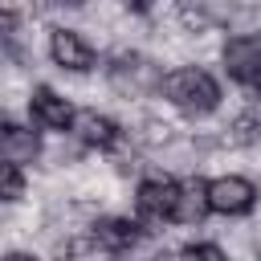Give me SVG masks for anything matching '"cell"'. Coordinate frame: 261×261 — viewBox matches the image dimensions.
Listing matches in <instances>:
<instances>
[{"mask_svg":"<svg viewBox=\"0 0 261 261\" xmlns=\"http://www.w3.org/2000/svg\"><path fill=\"white\" fill-rule=\"evenodd\" d=\"M253 86H257V94H261V73H257V77H253Z\"/></svg>","mask_w":261,"mask_h":261,"instance_id":"9a60e30c","label":"cell"},{"mask_svg":"<svg viewBox=\"0 0 261 261\" xmlns=\"http://www.w3.org/2000/svg\"><path fill=\"white\" fill-rule=\"evenodd\" d=\"M159 69H155V61H147V57H122V61H114V69H110V82H114V90H122V94H147V90H159Z\"/></svg>","mask_w":261,"mask_h":261,"instance_id":"277c9868","label":"cell"},{"mask_svg":"<svg viewBox=\"0 0 261 261\" xmlns=\"http://www.w3.org/2000/svg\"><path fill=\"white\" fill-rule=\"evenodd\" d=\"M208 212H212V208H208V184L188 179V184H179V188H175V208H171V220H179V224H200Z\"/></svg>","mask_w":261,"mask_h":261,"instance_id":"30bf717a","label":"cell"},{"mask_svg":"<svg viewBox=\"0 0 261 261\" xmlns=\"http://www.w3.org/2000/svg\"><path fill=\"white\" fill-rule=\"evenodd\" d=\"M159 94H163L171 106L188 110V114H208V110H216V102H220V86H216L212 73H204L200 65H184V69L163 73V77H159Z\"/></svg>","mask_w":261,"mask_h":261,"instance_id":"6da1fadb","label":"cell"},{"mask_svg":"<svg viewBox=\"0 0 261 261\" xmlns=\"http://www.w3.org/2000/svg\"><path fill=\"white\" fill-rule=\"evenodd\" d=\"M73 130H77V139L82 143H90V147H114L118 143V126L106 118V114H98V110H82V114H73V122H69Z\"/></svg>","mask_w":261,"mask_h":261,"instance_id":"8fae6325","label":"cell"},{"mask_svg":"<svg viewBox=\"0 0 261 261\" xmlns=\"http://www.w3.org/2000/svg\"><path fill=\"white\" fill-rule=\"evenodd\" d=\"M122 4H126V8H135V12H147L155 0H122Z\"/></svg>","mask_w":261,"mask_h":261,"instance_id":"5bb4252c","label":"cell"},{"mask_svg":"<svg viewBox=\"0 0 261 261\" xmlns=\"http://www.w3.org/2000/svg\"><path fill=\"white\" fill-rule=\"evenodd\" d=\"M175 188H179L175 179H143L139 192H135V208H139V216H143V220H155V224L171 220Z\"/></svg>","mask_w":261,"mask_h":261,"instance_id":"3957f363","label":"cell"},{"mask_svg":"<svg viewBox=\"0 0 261 261\" xmlns=\"http://www.w3.org/2000/svg\"><path fill=\"white\" fill-rule=\"evenodd\" d=\"M37 155H41V143H37V135H33L29 126L0 122V159H8V163H16V167H24V163H33Z\"/></svg>","mask_w":261,"mask_h":261,"instance_id":"ba28073f","label":"cell"},{"mask_svg":"<svg viewBox=\"0 0 261 261\" xmlns=\"http://www.w3.org/2000/svg\"><path fill=\"white\" fill-rule=\"evenodd\" d=\"M184 253H188V257H224L220 245H188Z\"/></svg>","mask_w":261,"mask_h":261,"instance_id":"4fadbf2b","label":"cell"},{"mask_svg":"<svg viewBox=\"0 0 261 261\" xmlns=\"http://www.w3.org/2000/svg\"><path fill=\"white\" fill-rule=\"evenodd\" d=\"M29 110H33V118H37L45 130H69V122H73V106H69L57 90H49V86H37V90H33Z\"/></svg>","mask_w":261,"mask_h":261,"instance_id":"8992f818","label":"cell"},{"mask_svg":"<svg viewBox=\"0 0 261 261\" xmlns=\"http://www.w3.org/2000/svg\"><path fill=\"white\" fill-rule=\"evenodd\" d=\"M90 237H94L98 249L122 253V249H130V245L139 241V224H135V220H122V216H102V220H94Z\"/></svg>","mask_w":261,"mask_h":261,"instance_id":"9c48e42d","label":"cell"},{"mask_svg":"<svg viewBox=\"0 0 261 261\" xmlns=\"http://www.w3.org/2000/svg\"><path fill=\"white\" fill-rule=\"evenodd\" d=\"M253 200H257V188L241 175H220L208 184V208L220 216H241L253 208Z\"/></svg>","mask_w":261,"mask_h":261,"instance_id":"7a4b0ae2","label":"cell"},{"mask_svg":"<svg viewBox=\"0 0 261 261\" xmlns=\"http://www.w3.org/2000/svg\"><path fill=\"white\" fill-rule=\"evenodd\" d=\"M24 196V175L16 163L0 159V200H20Z\"/></svg>","mask_w":261,"mask_h":261,"instance_id":"7c38bea8","label":"cell"},{"mask_svg":"<svg viewBox=\"0 0 261 261\" xmlns=\"http://www.w3.org/2000/svg\"><path fill=\"white\" fill-rule=\"evenodd\" d=\"M49 53H53V61H57L61 69H73V73H82V69L94 65V49H90L73 29H57V33L49 37Z\"/></svg>","mask_w":261,"mask_h":261,"instance_id":"52a82bcc","label":"cell"},{"mask_svg":"<svg viewBox=\"0 0 261 261\" xmlns=\"http://www.w3.org/2000/svg\"><path fill=\"white\" fill-rule=\"evenodd\" d=\"M65 4H82V0H65Z\"/></svg>","mask_w":261,"mask_h":261,"instance_id":"2e32d148","label":"cell"},{"mask_svg":"<svg viewBox=\"0 0 261 261\" xmlns=\"http://www.w3.org/2000/svg\"><path fill=\"white\" fill-rule=\"evenodd\" d=\"M224 69H228L232 82H253V77L261 73V41L249 37V33L232 37V41L224 45Z\"/></svg>","mask_w":261,"mask_h":261,"instance_id":"5b68a950","label":"cell"}]
</instances>
